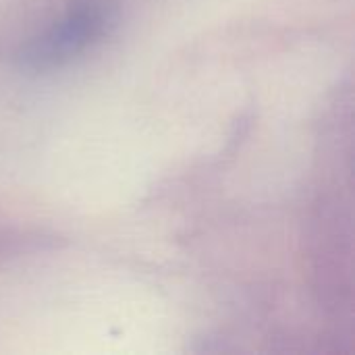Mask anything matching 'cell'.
Wrapping results in <instances>:
<instances>
[{
    "mask_svg": "<svg viewBox=\"0 0 355 355\" xmlns=\"http://www.w3.org/2000/svg\"><path fill=\"white\" fill-rule=\"evenodd\" d=\"M114 21L116 8L110 0H75L58 21L21 48L19 62L29 71L60 67L100 42Z\"/></svg>",
    "mask_w": 355,
    "mask_h": 355,
    "instance_id": "obj_1",
    "label": "cell"
}]
</instances>
